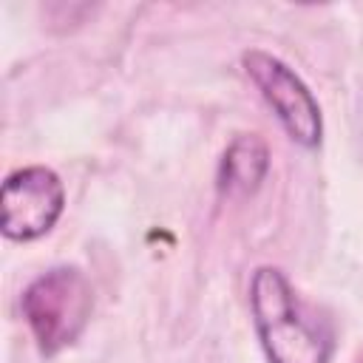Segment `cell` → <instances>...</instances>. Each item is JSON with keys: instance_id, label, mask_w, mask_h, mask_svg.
I'll return each mask as SVG.
<instances>
[{"instance_id": "obj_1", "label": "cell", "mask_w": 363, "mask_h": 363, "mask_svg": "<svg viewBox=\"0 0 363 363\" xmlns=\"http://www.w3.org/2000/svg\"><path fill=\"white\" fill-rule=\"evenodd\" d=\"M250 309L269 363H329L332 337L303 315L278 267H258L252 272Z\"/></svg>"}, {"instance_id": "obj_2", "label": "cell", "mask_w": 363, "mask_h": 363, "mask_svg": "<svg viewBox=\"0 0 363 363\" xmlns=\"http://www.w3.org/2000/svg\"><path fill=\"white\" fill-rule=\"evenodd\" d=\"M20 306L37 349L43 354H57L88 326L94 292L77 267H51L26 286Z\"/></svg>"}, {"instance_id": "obj_3", "label": "cell", "mask_w": 363, "mask_h": 363, "mask_svg": "<svg viewBox=\"0 0 363 363\" xmlns=\"http://www.w3.org/2000/svg\"><path fill=\"white\" fill-rule=\"evenodd\" d=\"M241 65H244V74L267 99V105L275 111L289 139L298 142L301 147H318L323 136V119H320L318 99L303 85V79L284 60L261 48L244 51Z\"/></svg>"}, {"instance_id": "obj_4", "label": "cell", "mask_w": 363, "mask_h": 363, "mask_svg": "<svg viewBox=\"0 0 363 363\" xmlns=\"http://www.w3.org/2000/svg\"><path fill=\"white\" fill-rule=\"evenodd\" d=\"M65 207V187L51 167L28 164L6 176L0 187L3 235L11 241H34L45 235Z\"/></svg>"}, {"instance_id": "obj_5", "label": "cell", "mask_w": 363, "mask_h": 363, "mask_svg": "<svg viewBox=\"0 0 363 363\" xmlns=\"http://www.w3.org/2000/svg\"><path fill=\"white\" fill-rule=\"evenodd\" d=\"M269 170V150L258 133H238L218 164V193L227 199L252 196Z\"/></svg>"}]
</instances>
